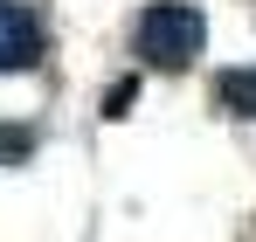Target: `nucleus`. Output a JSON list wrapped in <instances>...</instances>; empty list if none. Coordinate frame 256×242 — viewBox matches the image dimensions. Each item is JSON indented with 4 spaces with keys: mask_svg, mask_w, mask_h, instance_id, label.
<instances>
[{
    "mask_svg": "<svg viewBox=\"0 0 256 242\" xmlns=\"http://www.w3.org/2000/svg\"><path fill=\"white\" fill-rule=\"evenodd\" d=\"M201 42H208V21H201L194 0H152L138 14V62L146 70H166V76L187 70L201 56Z\"/></svg>",
    "mask_w": 256,
    "mask_h": 242,
    "instance_id": "f257e3e1",
    "label": "nucleus"
},
{
    "mask_svg": "<svg viewBox=\"0 0 256 242\" xmlns=\"http://www.w3.org/2000/svg\"><path fill=\"white\" fill-rule=\"evenodd\" d=\"M42 62V21L21 0H0V76H21Z\"/></svg>",
    "mask_w": 256,
    "mask_h": 242,
    "instance_id": "f03ea898",
    "label": "nucleus"
},
{
    "mask_svg": "<svg viewBox=\"0 0 256 242\" xmlns=\"http://www.w3.org/2000/svg\"><path fill=\"white\" fill-rule=\"evenodd\" d=\"M214 104H222L228 118H256V62L214 70Z\"/></svg>",
    "mask_w": 256,
    "mask_h": 242,
    "instance_id": "7ed1b4c3",
    "label": "nucleus"
},
{
    "mask_svg": "<svg viewBox=\"0 0 256 242\" xmlns=\"http://www.w3.org/2000/svg\"><path fill=\"white\" fill-rule=\"evenodd\" d=\"M35 160V132L28 124H0V166H28Z\"/></svg>",
    "mask_w": 256,
    "mask_h": 242,
    "instance_id": "20e7f679",
    "label": "nucleus"
},
{
    "mask_svg": "<svg viewBox=\"0 0 256 242\" xmlns=\"http://www.w3.org/2000/svg\"><path fill=\"white\" fill-rule=\"evenodd\" d=\"M132 97H138V83L125 76V83H118V90H111V97H104V104H111V111H104V118H125V104H132Z\"/></svg>",
    "mask_w": 256,
    "mask_h": 242,
    "instance_id": "39448f33",
    "label": "nucleus"
}]
</instances>
